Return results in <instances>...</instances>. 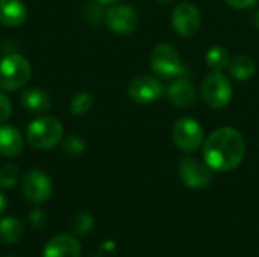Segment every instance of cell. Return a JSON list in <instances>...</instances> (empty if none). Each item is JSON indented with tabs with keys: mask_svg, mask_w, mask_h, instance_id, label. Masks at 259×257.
Listing matches in <instances>:
<instances>
[{
	"mask_svg": "<svg viewBox=\"0 0 259 257\" xmlns=\"http://www.w3.org/2000/svg\"><path fill=\"white\" fill-rule=\"evenodd\" d=\"M6 206H8V198H6V195H5V192L0 189V215L5 212V209H6Z\"/></svg>",
	"mask_w": 259,
	"mask_h": 257,
	"instance_id": "obj_27",
	"label": "cell"
},
{
	"mask_svg": "<svg viewBox=\"0 0 259 257\" xmlns=\"http://www.w3.org/2000/svg\"><path fill=\"white\" fill-rule=\"evenodd\" d=\"M200 11L190 2L179 3L171 12L173 29L185 38L196 35L200 29Z\"/></svg>",
	"mask_w": 259,
	"mask_h": 257,
	"instance_id": "obj_8",
	"label": "cell"
},
{
	"mask_svg": "<svg viewBox=\"0 0 259 257\" xmlns=\"http://www.w3.org/2000/svg\"><path fill=\"white\" fill-rule=\"evenodd\" d=\"M156 2H159V3H168V2H171V0H156Z\"/></svg>",
	"mask_w": 259,
	"mask_h": 257,
	"instance_id": "obj_30",
	"label": "cell"
},
{
	"mask_svg": "<svg viewBox=\"0 0 259 257\" xmlns=\"http://www.w3.org/2000/svg\"><path fill=\"white\" fill-rule=\"evenodd\" d=\"M21 106L29 112V114H44L50 109L52 100L50 95L41 89V88H27L23 91L20 97Z\"/></svg>",
	"mask_w": 259,
	"mask_h": 257,
	"instance_id": "obj_15",
	"label": "cell"
},
{
	"mask_svg": "<svg viewBox=\"0 0 259 257\" xmlns=\"http://www.w3.org/2000/svg\"><path fill=\"white\" fill-rule=\"evenodd\" d=\"M255 24H256V27L259 29V9H258V12L255 14Z\"/></svg>",
	"mask_w": 259,
	"mask_h": 257,
	"instance_id": "obj_29",
	"label": "cell"
},
{
	"mask_svg": "<svg viewBox=\"0 0 259 257\" xmlns=\"http://www.w3.org/2000/svg\"><path fill=\"white\" fill-rule=\"evenodd\" d=\"M106 26L120 35H127L134 32L138 26V14L135 8L129 5H114L105 17Z\"/></svg>",
	"mask_w": 259,
	"mask_h": 257,
	"instance_id": "obj_10",
	"label": "cell"
},
{
	"mask_svg": "<svg viewBox=\"0 0 259 257\" xmlns=\"http://www.w3.org/2000/svg\"><path fill=\"white\" fill-rule=\"evenodd\" d=\"M229 6L237 8V9H246V8H252L258 0H225Z\"/></svg>",
	"mask_w": 259,
	"mask_h": 257,
	"instance_id": "obj_26",
	"label": "cell"
},
{
	"mask_svg": "<svg viewBox=\"0 0 259 257\" xmlns=\"http://www.w3.org/2000/svg\"><path fill=\"white\" fill-rule=\"evenodd\" d=\"M80 242L71 235H56L47 241L42 257H80Z\"/></svg>",
	"mask_w": 259,
	"mask_h": 257,
	"instance_id": "obj_12",
	"label": "cell"
},
{
	"mask_svg": "<svg viewBox=\"0 0 259 257\" xmlns=\"http://www.w3.org/2000/svg\"><path fill=\"white\" fill-rule=\"evenodd\" d=\"M23 136L12 126H0V155L6 158L18 156L23 151Z\"/></svg>",
	"mask_w": 259,
	"mask_h": 257,
	"instance_id": "obj_16",
	"label": "cell"
},
{
	"mask_svg": "<svg viewBox=\"0 0 259 257\" xmlns=\"http://www.w3.org/2000/svg\"><path fill=\"white\" fill-rule=\"evenodd\" d=\"M62 135L64 127L61 121L50 115L35 118L26 129V138L29 145L36 150L55 148L62 141Z\"/></svg>",
	"mask_w": 259,
	"mask_h": 257,
	"instance_id": "obj_2",
	"label": "cell"
},
{
	"mask_svg": "<svg viewBox=\"0 0 259 257\" xmlns=\"http://www.w3.org/2000/svg\"><path fill=\"white\" fill-rule=\"evenodd\" d=\"M93 105H94V98L91 94L79 92L70 101V112L73 115H85L91 111Z\"/></svg>",
	"mask_w": 259,
	"mask_h": 257,
	"instance_id": "obj_20",
	"label": "cell"
},
{
	"mask_svg": "<svg viewBox=\"0 0 259 257\" xmlns=\"http://www.w3.org/2000/svg\"><path fill=\"white\" fill-rule=\"evenodd\" d=\"M173 141L184 151H196L203 144V129L193 118H179L173 126Z\"/></svg>",
	"mask_w": 259,
	"mask_h": 257,
	"instance_id": "obj_6",
	"label": "cell"
},
{
	"mask_svg": "<svg viewBox=\"0 0 259 257\" xmlns=\"http://www.w3.org/2000/svg\"><path fill=\"white\" fill-rule=\"evenodd\" d=\"M127 92L137 103H152L162 95V85L155 77L143 74L129 83Z\"/></svg>",
	"mask_w": 259,
	"mask_h": 257,
	"instance_id": "obj_11",
	"label": "cell"
},
{
	"mask_svg": "<svg viewBox=\"0 0 259 257\" xmlns=\"http://www.w3.org/2000/svg\"><path fill=\"white\" fill-rule=\"evenodd\" d=\"M179 176L185 186L199 189L211 183V168L206 164L199 162L196 158H184L179 162Z\"/></svg>",
	"mask_w": 259,
	"mask_h": 257,
	"instance_id": "obj_9",
	"label": "cell"
},
{
	"mask_svg": "<svg viewBox=\"0 0 259 257\" xmlns=\"http://www.w3.org/2000/svg\"><path fill=\"white\" fill-rule=\"evenodd\" d=\"M29 221H30V224H32L33 227L39 229V227L42 226V223H44V212L39 211V209L32 211V212H30V217H29Z\"/></svg>",
	"mask_w": 259,
	"mask_h": 257,
	"instance_id": "obj_25",
	"label": "cell"
},
{
	"mask_svg": "<svg viewBox=\"0 0 259 257\" xmlns=\"http://www.w3.org/2000/svg\"><path fill=\"white\" fill-rule=\"evenodd\" d=\"M32 67L29 61L18 53H11L0 61V89L17 91L29 82Z\"/></svg>",
	"mask_w": 259,
	"mask_h": 257,
	"instance_id": "obj_3",
	"label": "cell"
},
{
	"mask_svg": "<svg viewBox=\"0 0 259 257\" xmlns=\"http://www.w3.org/2000/svg\"><path fill=\"white\" fill-rule=\"evenodd\" d=\"M20 179V170L15 164H6L0 168V188L11 189Z\"/></svg>",
	"mask_w": 259,
	"mask_h": 257,
	"instance_id": "obj_21",
	"label": "cell"
},
{
	"mask_svg": "<svg viewBox=\"0 0 259 257\" xmlns=\"http://www.w3.org/2000/svg\"><path fill=\"white\" fill-rule=\"evenodd\" d=\"M229 64V53L222 45H214L206 53V65L212 71H222Z\"/></svg>",
	"mask_w": 259,
	"mask_h": 257,
	"instance_id": "obj_19",
	"label": "cell"
},
{
	"mask_svg": "<svg viewBox=\"0 0 259 257\" xmlns=\"http://www.w3.org/2000/svg\"><path fill=\"white\" fill-rule=\"evenodd\" d=\"M202 98L214 109L225 108L232 98V85L229 79L220 71L209 73L202 83Z\"/></svg>",
	"mask_w": 259,
	"mask_h": 257,
	"instance_id": "obj_5",
	"label": "cell"
},
{
	"mask_svg": "<svg viewBox=\"0 0 259 257\" xmlns=\"http://www.w3.org/2000/svg\"><path fill=\"white\" fill-rule=\"evenodd\" d=\"M93 224H94V218L88 212H79L71 220V227L77 235H87L88 232H91Z\"/></svg>",
	"mask_w": 259,
	"mask_h": 257,
	"instance_id": "obj_22",
	"label": "cell"
},
{
	"mask_svg": "<svg viewBox=\"0 0 259 257\" xmlns=\"http://www.w3.org/2000/svg\"><path fill=\"white\" fill-rule=\"evenodd\" d=\"M246 155L243 135L232 127H222L209 135L203 145L205 164L214 171H231L237 168Z\"/></svg>",
	"mask_w": 259,
	"mask_h": 257,
	"instance_id": "obj_1",
	"label": "cell"
},
{
	"mask_svg": "<svg viewBox=\"0 0 259 257\" xmlns=\"http://www.w3.org/2000/svg\"><path fill=\"white\" fill-rule=\"evenodd\" d=\"M99 2L103 3V5H117V3H120L123 0H99Z\"/></svg>",
	"mask_w": 259,
	"mask_h": 257,
	"instance_id": "obj_28",
	"label": "cell"
},
{
	"mask_svg": "<svg viewBox=\"0 0 259 257\" xmlns=\"http://www.w3.org/2000/svg\"><path fill=\"white\" fill-rule=\"evenodd\" d=\"M12 114V105L9 98L0 91V123H5Z\"/></svg>",
	"mask_w": 259,
	"mask_h": 257,
	"instance_id": "obj_24",
	"label": "cell"
},
{
	"mask_svg": "<svg viewBox=\"0 0 259 257\" xmlns=\"http://www.w3.org/2000/svg\"><path fill=\"white\" fill-rule=\"evenodd\" d=\"M62 148L70 156H79L85 151V142L79 136L70 135L62 141Z\"/></svg>",
	"mask_w": 259,
	"mask_h": 257,
	"instance_id": "obj_23",
	"label": "cell"
},
{
	"mask_svg": "<svg viewBox=\"0 0 259 257\" xmlns=\"http://www.w3.org/2000/svg\"><path fill=\"white\" fill-rule=\"evenodd\" d=\"M5 257H12V256H5Z\"/></svg>",
	"mask_w": 259,
	"mask_h": 257,
	"instance_id": "obj_31",
	"label": "cell"
},
{
	"mask_svg": "<svg viewBox=\"0 0 259 257\" xmlns=\"http://www.w3.org/2000/svg\"><path fill=\"white\" fill-rule=\"evenodd\" d=\"M27 18V8L21 0H0V24L18 27Z\"/></svg>",
	"mask_w": 259,
	"mask_h": 257,
	"instance_id": "obj_14",
	"label": "cell"
},
{
	"mask_svg": "<svg viewBox=\"0 0 259 257\" xmlns=\"http://www.w3.org/2000/svg\"><path fill=\"white\" fill-rule=\"evenodd\" d=\"M167 94L170 101L179 108H190L196 103L197 98L196 88L187 77H176V80L168 86Z\"/></svg>",
	"mask_w": 259,
	"mask_h": 257,
	"instance_id": "obj_13",
	"label": "cell"
},
{
	"mask_svg": "<svg viewBox=\"0 0 259 257\" xmlns=\"http://www.w3.org/2000/svg\"><path fill=\"white\" fill-rule=\"evenodd\" d=\"M53 185L41 170H29L23 177V195L32 204H41L52 197Z\"/></svg>",
	"mask_w": 259,
	"mask_h": 257,
	"instance_id": "obj_7",
	"label": "cell"
},
{
	"mask_svg": "<svg viewBox=\"0 0 259 257\" xmlns=\"http://www.w3.org/2000/svg\"><path fill=\"white\" fill-rule=\"evenodd\" d=\"M228 70L235 79L247 80V79L253 77V74L256 71V64L249 55H237L234 59H229Z\"/></svg>",
	"mask_w": 259,
	"mask_h": 257,
	"instance_id": "obj_17",
	"label": "cell"
},
{
	"mask_svg": "<svg viewBox=\"0 0 259 257\" xmlns=\"http://www.w3.org/2000/svg\"><path fill=\"white\" fill-rule=\"evenodd\" d=\"M150 67L155 74L164 79L182 77L187 74V68L181 62L178 50L170 44H158L150 53Z\"/></svg>",
	"mask_w": 259,
	"mask_h": 257,
	"instance_id": "obj_4",
	"label": "cell"
},
{
	"mask_svg": "<svg viewBox=\"0 0 259 257\" xmlns=\"http://www.w3.org/2000/svg\"><path fill=\"white\" fill-rule=\"evenodd\" d=\"M23 224L18 218L5 217L0 220V242L2 244H15L23 236Z\"/></svg>",
	"mask_w": 259,
	"mask_h": 257,
	"instance_id": "obj_18",
	"label": "cell"
}]
</instances>
